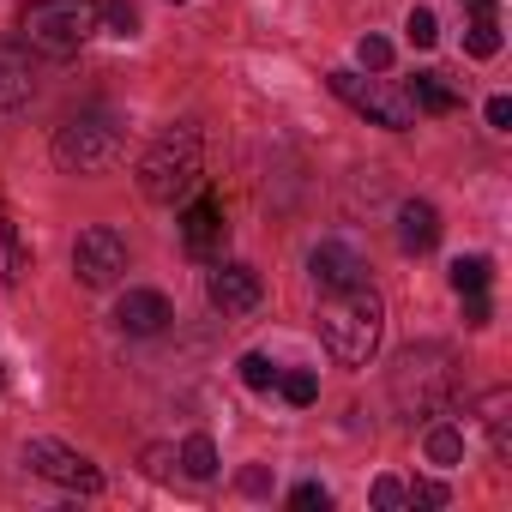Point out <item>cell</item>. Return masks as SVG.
<instances>
[{
	"instance_id": "6da1fadb",
	"label": "cell",
	"mask_w": 512,
	"mask_h": 512,
	"mask_svg": "<svg viewBox=\"0 0 512 512\" xmlns=\"http://www.w3.org/2000/svg\"><path fill=\"white\" fill-rule=\"evenodd\" d=\"M380 332H386V308L368 284H350L320 308V338H326L332 362H344V368H368V356L380 350Z\"/></svg>"
},
{
	"instance_id": "7a4b0ae2",
	"label": "cell",
	"mask_w": 512,
	"mask_h": 512,
	"mask_svg": "<svg viewBox=\"0 0 512 512\" xmlns=\"http://www.w3.org/2000/svg\"><path fill=\"white\" fill-rule=\"evenodd\" d=\"M199 151H205V145H199V127H193V121L157 133L151 151L139 157V187H145V199H151V205L187 199V193L199 187Z\"/></svg>"
},
{
	"instance_id": "3957f363",
	"label": "cell",
	"mask_w": 512,
	"mask_h": 512,
	"mask_svg": "<svg viewBox=\"0 0 512 512\" xmlns=\"http://www.w3.org/2000/svg\"><path fill=\"white\" fill-rule=\"evenodd\" d=\"M97 37V0H31L25 43L43 55H79Z\"/></svg>"
},
{
	"instance_id": "277c9868",
	"label": "cell",
	"mask_w": 512,
	"mask_h": 512,
	"mask_svg": "<svg viewBox=\"0 0 512 512\" xmlns=\"http://www.w3.org/2000/svg\"><path fill=\"white\" fill-rule=\"evenodd\" d=\"M55 163L67 175H103L121 163V127L103 121V115H79L55 133Z\"/></svg>"
},
{
	"instance_id": "5b68a950",
	"label": "cell",
	"mask_w": 512,
	"mask_h": 512,
	"mask_svg": "<svg viewBox=\"0 0 512 512\" xmlns=\"http://www.w3.org/2000/svg\"><path fill=\"white\" fill-rule=\"evenodd\" d=\"M452 386V368H446V350L440 344H422V350H404L398 368H392V398L410 410V416H434L440 398Z\"/></svg>"
},
{
	"instance_id": "8992f818",
	"label": "cell",
	"mask_w": 512,
	"mask_h": 512,
	"mask_svg": "<svg viewBox=\"0 0 512 512\" xmlns=\"http://www.w3.org/2000/svg\"><path fill=\"white\" fill-rule=\"evenodd\" d=\"M332 91L356 109V115H368L374 127H386V133H404V127H416V103L404 97V91H392V85H380V79H362V73H332Z\"/></svg>"
},
{
	"instance_id": "52a82bcc",
	"label": "cell",
	"mask_w": 512,
	"mask_h": 512,
	"mask_svg": "<svg viewBox=\"0 0 512 512\" xmlns=\"http://www.w3.org/2000/svg\"><path fill=\"white\" fill-rule=\"evenodd\" d=\"M121 272H127V241H121L109 223H91V229L73 241V278H79L85 290H109Z\"/></svg>"
},
{
	"instance_id": "ba28073f",
	"label": "cell",
	"mask_w": 512,
	"mask_h": 512,
	"mask_svg": "<svg viewBox=\"0 0 512 512\" xmlns=\"http://www.w3.org/2000/svg\"><path fill=\"white\" fill-rule=\"evenodd\" d=\"M25 464H31L37 476L61 482V488H79V494H103V470H97L85 452L61 446V440H31V446H25Z\"/></svg>"
},
{
	"instance_id": "9c48e42d",
	"label": "cell",
	"mask_w": 512,
	"mask_h": 512,
	"mask_svg": "<svg viewBox=\"0 0 512 512\" xmlns=\"http://www.w3.org/2000/svg\"><path fill=\"white\" fill-rule=\"evenodd\" d=\"M205 296H211L217 314H253L260 308V272L253 266H217L205 278Z\"/></svg>"
},
{
	"instance_id": "30bf717a",
	"label": "cell",
	"mask_w": 512,
	"mask_h": 512,
	"mask_svg": "<svg viewBox=\"0 0 512 512\" xmlns=\"http://www.w3.org/2000/svg\"><path fill=\"white\" fill-rule=\"evenodd\" d=\"M308 266H314V284H320L326 296H338V290L362 284V272H368V266H362V253H356L350 241H320Z\"/></svg>"
},
{
	"instance_id": "8fae6325",
	"label": "cell",
	"mask_w": 512,
	"mask_h": 512,
	"mask_svg": "<svg viewBox=\"0 0 512 512\" xmlns=\"http://www.w3.org/2000/svg\"><path fill=\"white\" fill-rule=\"evenodd\" d=\"M223 199H193L187 205V217H181V241H187V253H193V260H205V253H217L223 247Z\"/></svg>"
},
{
	"instance_id": "7c38bea8",
	"label": "cell",
	"mask_w": 512,
	"mask_h": 512,
	"mask_svg": "<svg viewBox=\"0 0 512 512\" xmlns=\"http://www.w3.org/2000/svg\"><path fill=\"white\" fill-rule=\"evenodd\" d=\"M169 320H175V314H169V302H163L157 290H127L121 308H115V326H121L127 338H157Z\"/></svg>"
},
{
	"instance_id": "4fadbf2b",
	"label": "cell",
	"mask_w": 512,
	"mask_h": 512,
	"mask_svg": "<svg viewBox=\"0 0 512 512\" xmlns=\"http://www.w3.org/2000/svg\"><path fill=\"white\" fill-rule=\"evenodd\" d=\"M434 241H440V211L428 199H404L398 205V247L404 253H434Z\"/></svg>"
},
{
	"instance_id": "5bb4252c",
	"label": "cell",
	"mask_w": 512,
	"mask_h": 512,
	"mask_svg": "<svg viewBox=\"0 0 512 512\" xmlns=\"http://www.w3.org/2000/svg\"><path fill=\"white\" fill-rule=\"evenodd\" d=\"M31 103V61L0 43V121H13Z\"/></svg>"
},
{
	"instance_id": "9a60e30c",
	"label": "cell",
	"mask_w": 512,
	"mask_h": 512,
	"mask_svg": "<svg viewBox=\"0 0 512 512\" xmlns=\"http://www.w3.org/2000/svg\"><path fill=\"white\" fill-rule=\"evenodd\" d=\"M404 97L416 103V115H452V109H458V85H452L446 73H416V79L404 85Z\"/></svg>"
},
{
	"instance_id": "2e32d148",
	"label": "cell",
	"mask_w": 512,
	"mask_h": 512,
	"mask_svg": "<svg viewBox=\"0 0 512 512\" xmlns=\"http://www.w3.org/2000/svg\"><path fill=\"white\" fill-rule=\"evenodd\" d=\"M506 410H512V392H506V386H494V392L482 398V428H488L494 458H512V428H506Z\"/></svg>"
},
{
	"instance_id": "e0dca14e",
	"label": "cell",
	"mask_w": 512,
	"mask_h": 512,
	"mask_svg": "<svg viewBox=\"0 0 512 512\" xmlns=\"http://www.w3.org/2000/svg\"><path fill=\"white\" fill-rule=\"evenodd\" d=\"M422 446H428V464H440V470H452V464H464V434H458L452 422H434Z\"/></svg>"
},
{
	"instance_id": "ac0fdd59",
	"label": "cell",
	"mask_w": 512,
	"mask_h": 512,
	"mask_svg": "<svg viewBox=\"0 0 512 512\" xmlns=\"http://www.w3.org/2000/svg\"><path fill=\"white\" fill-rule=\"evenodd\" d=\"M193 482H211L217 476V446H211V434H193L187 446H181V458H175Z\"/></svg>"
},
{
	"instance_id": "d6986e66",
	"label": "cell",
	"mask_w": 512,
	"mask_h": 512,
	"mask_svg": "<svg viewBox=\"0 0 512 512\" xmlns=\"http://www.w3.org/2000/svg\"><path fill=\"white\" fill-rule=\"evenodd\" d=\"M494 284V266L482 260V253H464V260H452V290L470 296V290H488Z\"/></svg>"
},
{
	"instance_id": "ffe728a7",
	"label": "cell",
	"mask_w": 512,
	"mask_h": 512,
	"mask_svg": "<svg viewBox=\"0 0 512 512\" xmlns=\"http://www.w3.org/2000/svg\"><path fill=\"white\" fill-rule=\"evenodd\" d=\"M241 386H247V392H272V386H278V362L260 356V350H247V356H241Z\"/></svg>"
},
{
	"instance_id": "44dd1931",
	"label": "cell",
	"mask_w": 512,
	"mask_h": 512,
	"mask_svg": "<svg viewBox=\"0 0 512 512\" xmlns=\"http://www.w3.org/2000/svg\"><path fill=\"white\" fill-rule=\"evenodd\" d=\"M97 25H109L115 37H133L139 31V7L133 0H97Z\"/></svg>"
},
{
	"instance_id": "7402d4cb",
	"label": "cell",
	"mask_w": 512,
	"mask_h": 512,
	"mask_svg": "<svg viewBox=\"0 0 512 512\" xmlns=\"http://www.w3.org/2000/svg\"><path fill=\"white\" fill-rule=\"evenodd\" d=\"M278 392H284L290 404H314V398H320V374H308V368H290V374H284V368H278Z\"/></svg>"
},
{
	"instance_id": "603a6c76",
	"label": "cell",
	"mask_w": 512,
	"mask_h": 512,
	"mask_svg": "<svg viewBox=\"0 0 512 512\" xmlns=\"http://www.w3.org/2000/svg\"><path fill=\"white\" fill-rule=\"evenodd\" d=\"M464 49H470L476 61L500 55V25H494V19H470V31H464Z\"/></svg>"
},
{
	"instance_id": "cb8c5ba5",
	"label": "cell",
	"mask_w": 512,
	"mask_h": 512,
	"mask_svg": "<svg viewBox=\"0 0 512 512\" xmlns=\"http://www.w3.org/2000/svg\"><path fill=\"white\" fill-rule=\"evenodd\" d=\"M404 37H410L416 49H434V43H440V19H434L428 7H410V19H404Z\"/></svg>"
},
{
	"instance_id": "d4e9b609",
	"label": "cell",
	"mask_w": 512,
	"mask_h": 512,
	"mask_svg": "<svg viewBox=\"0 0 512 512\" xmlns=\"http://www.w3.org/2000/svg\"><path fill=\"white\" fill-rule=\"evenodd\" d=\"M356 61H362L368 73H386V67H392V43H386V37H362V43H356Z\"/></svg>"
},
{
	"instance_id": "484cf974",
	"label": "cell",
	"mask_w": 512,
	"mask_h": 512,
	"mask_svg": "<svg viewBox=\"0 0 512 512\" xmlns=\"http://www.w3.org/2000/svg\"><path fill=\"white\" fill-rule=\"evenodd\" d=\"M290 506H302V512H326V506H332V494H326L320 482H296V494H290Z\"/></svg>"
},
{
	"instance_id": "4316f807",
	"label": "cell",
	"mask_w": 512,
	"mask_h": 512,
	"mask_svg": "<svg viewBox=\"0 0 512 512\" xmlns=\"http://www.w3.org/2000/svg\"><path fill=\"white\" fill-rule=\"evenodd\" d=\"M374 506H380V512H398V506H404V482H398V476H380V482H374Z\"/></svg>"
},
{
	"instance_id": "83f0119b",
	"label": "cell",
	"mask_w": 512,
	"mask_h": 512,
	"mask_svg": "<svg viewBox=\"0 0 512 512\" xmlns=\"http://www.w3.org/2000/svg\"><path fill=\"white\" fill-rule=\"evenodd\" d=\"M404 500H416V506H446V482H434V476H422Z\"/></svg>"
},
{
	"instance_id": "f1b7e54d",
	"label": "cell",
	"mask_w": 512,
	"mask_h": 512,
	"mask_svg": "<svg viewBox=\"0 0 512 512\" xmlns=\"http://www.w3.org/2000/svg\"><path fill=\"white\" fill-rule=\"evenodd\" d=\"M488 320H494L488 296H482V290H470V296H464V326H488Z\"/></svg>"
},
{
	"instance_id": "f546056e",
	"label": "cell",
	"mask_w": 512,
	"mask_h": 512,
	"mask_svg": "<svg viewBox=\"0 0 512 512\" xmlns=\"http://www.w3.org/2000/svg\"><path fill=\"white\" fill-rule=\"evenodd\" d=\"M145 470H151L157 482H169V476H175V452H169V446H151V452H145Z\"/></svg>"
},
{
	"instance_id": "4dcf8cb0",
	"label": "cell",
	"mask_w": 512,
	"mask_h": 512,
	"mask_svg": "<svg viewBox=\"0 0 512 512\" xmlns=\"http://www.w3.org/2000/svg\"><path fill=\"white\" fill-rule=\"evenodd\" d=\"M241 494H272V470H260V464L241 470Z\"/></svg>"
},
{
	"instance_id": "1f68e13d",
	"label": "cell",
	"mask_w": 512,
	"mask_h": 512,
	"mask_svg": "<svg viewBox=\"0 0 512 512\" xmlns=\"http://www.w3.org/2000/svg\"><path fill=\"white\" fill-rule=\"evenodd\" d=\"M488 127H500V133L512 127V103H506V97H494V103H488Z\"/></svg>"
},
{
	"instance_id": "d6a6232c",
	"label": "cell",
	"mask_w": 512,
	"mask_h": 512,
	"mask_svg": "<svg viewBox=\"0 0 512 512\" xmlns=\"http://www.w3.org/2000/svg\"><path fill=\"white\" fill-rule=\"evenodd\" d=\"M470 7V19H494V0H464Z\"/></svg>"
},
{
	"instance_id": "836d02e7",
	"label": "cell",
	"mask_w": 512,
	"mask_h": 512,
	"mask_svg": "<svg viewBox=\"0 0 512 512\" xmlns=\"http://www.w3.org/2000/svg\"><path fill=\"white\" fill-rule=\"evenodd\" d=\"M0 392H7V368H0Z\"/></svg>"
},
{
	"instance_id": "e575fe53",
	"label": "cell",
	"mask_w": 512,
	"mask_h": 512,
	"mask_svg": "<svg viewBox=\"0 0 512 512\" xmlns=\"http://www.w3.org/2000/svg\"><path fill=\"white\" fill-rule=\"evenodd\" d=\"M175 7H181V0H175Z\"/></svg>"
}]
</instances>
